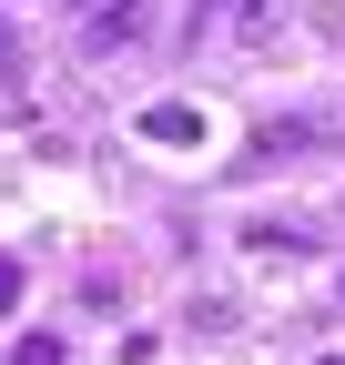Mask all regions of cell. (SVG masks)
Returning <instances> with one entry per match:
<instances>
[{"mask_svg":"<svg viewBox=\"0 0 345 365\" xmlns=\"http://www.w3.org/2000/svg\"><path fill=\"white\" fill-rule=\"evenodd\" d=\"M133 31H143V0H122V11L92 21V51H112V41H133Z\"/></svg>","mask_w":345,"mask_h":365,"instance_id":"6da1fadb","label":"cell"},{"mask_svg":"<svg viewBox=\"0 0 345 365\" xmlns=\"http://www.w3.org/2000/svg\"><path fill=\"white\" fill-rule=\"evenodd\" d=\"M11 304H21V264L0 254V314H11Z\"/></svg>","mask_w":345,"mask_h":365,"instance_id":"7a4b0ae2","label":"cell"},{"mask_svg":"<svg viewBox=\"0 0 345 365\" xmlns=\"http://www.w3.org/2000/svg\"><path fill=\"white\" fill-rule=\"evenodd\" d=\"M325 365H345V355H325Z\"/></svg>","mask_w":345,"mask_h":365,"instance_id":"3957f363","label":"cell"}]
</instances>
